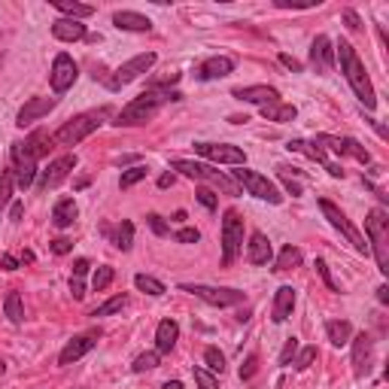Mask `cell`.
<instances>
[{"label":"cell","mask_w":389,"mask_h":389,"mask_svg":"<svg viewBox=\"0 0 389 389\" xmlns=\"http://www.w3.org/2000/svg\"><path fill=\"white\" fill-rule=\"evenodd\" d=\"M195 198H198V204H201V207L216 210V195H213L210 189H198V192H195Z\"/></svg>","instance_id":"48"},{"label":"cell","mask_w":389,"mask_h":389,"mask_svg":"<svg viewBox=\"0 0 389 389\" xmlns=\"http://www.w3.org/2000/svg\"><path fill=\"white\" fill-rule=\"evenodd\" d=\"M195 152L210 158V162H219V164H243L247 162L243 149L228 146V143H195Z\"/></svg>","instance_id":"14"},{"label":"cell","mask_w":389,"mask_h":389,"mask_svg":"<svg viewBox=\"0 0 389 389\" xmlns=\"http://www.w3.org/2000/svg\"><path fill=\"white\" fill-rule=\"evenodd\" d=\"M3 371H6V365H3V362H0V374H3Z\"/></svg>","instance_id":"62"},{"label":"cell","mask_w":389,"mask_h":389,"mask_svg":"<svg viewBox=\"0 0 389 389\" xmlns=\"http://www.w3.org/2000/svg\"><path fill=\"white\" fill-rule=\"evenodd\" d=\"M173 240H180V243H198V240H201V231H198V228H180V231L173 234Z\"/></svg>","instance_id":"47"},{"label":"cell","mask_w":389,"mask_h":389,"mask_svg":"<svg viewBox=\"0 0 389 389\" xmlns=\"http://www.w3.org/2000/svg\"><path fill=\"white\" fill-rule=\"evenodd\" d=\"M262 116L268 119V122H292L295 116H298V110H295L292 104H283V101H277V104H268V106H262Z\"/></svg>","instance_id":"31"},{"label":"cell","mask_w":389,"mask_h":389,"mask_svg":"<svg viewBox=\"0 0 389 389\" xmlns=\"http://www.w3.org/2000/svg\"><path fill=\"white\" fill-rule=\"evenodd\" d=\"M158 359H162V356H158V350H152V353H140L134 359V374H143V371H152V368H158Z\"/></svg>","instance_id":"39"},{"label":"cell","mask_w":389,"mask_h":389,"mask_svg":"<svg viewBox=\"0 0 389 389\" xmlns=\"http://www.w3.org/2000/svg\"><path fill=\"white\" fill-rule=\"evenodd\" d=\"M377 301L380 304H389V286H380L377 289Z\"/></svg>","instance_id":"60"},{"label":"cell","mask_w":389,"mask_h":389,"mask_svg":"<svg viewBox=\"0 0 389 389\" xmlns=\"http://www.w3.org/2000/svg\"><path fill=\"white\" fill-rule=\"evenodd\" d=\"M95 334H79V338H73V341H67L64 350H61V356H58V365H70L76 359H82L86 353H91L95 350Z\"/></svg>","instance_id":"21"},{"label":"cell","mask_w":389,"mask_h":389,"mask_svg":"<svg viewBox=\"0 0 389 389\" xmlns=\"http://www.w3.org/2000/svg\"><path fill=\"white\" fill-rule=\"evenodd\" d=\"M125 307H128V295H113L110 301H104L101 307L91 310V316H113V314H119V310H125Z\"/></svg>","instance_id":"35"},{"label":"cell","mask_w":389,"mask_h":389,"mask_svg":"<svg viewBox=\"0 0 389 389\" xmlns=\"http://www.w3.org/2000/svg\"><path fill=\"white\" fill-rule=\"evenodd\" d=\"M146 222H149V228H152V231H155V234H158V238H164V234H167V231H171V228H167V225H164V219H162V216H158V213H149V216H146Z\"/></svg>","instance_id":"49"},{"label":"cell","mask_w":389,"mask_h":389,"mask_svg":"<svg viewBox=\"0 0 389 389\" xmlns=\"http://www.w3.org/2000/svg\"><path fill=\"white\" fill-rule=\"evenodd\" d=\"M238 101H247V104H258V106H268V104H277L280 101V91L274 86H243V88H234L231 91Z\"/></svg>","instance_id":"20"},{"label":"cell","mask_w":389,"mask_h":389,"mask_svg":"<svg viewBox=\"0 0 389 389\" xmlns=\"http://www.w3.org/2000/svg\"><path fill=\"white\" fill-rule=\"evenodd\" d=\"M325 334H329V341L334 347H344L353 338V325L347 319H332V323H325Z\"/></svg>","instance_id":"29"},{"label":"cell","mask_w":389,"mask_h":389,"mask_svg":"<svg viewBox=\"0 0 389 389\" xmlns=\"http://www.w3.org/2000/svg\"><path fill=\"white\" fill-rule=\"evenodd\" d=\"M0 67H3V52H0Z\"/></svg>","instance_id":"63"},{"label":"cell","mask_w":389,"mask_h":389,"mask_svg":"<svg viewBox=\"0 0 389 389\" xmlns=\"http://www.w3.org/2000/svg\"><path fill=\"white\" fill-rule=\"evenodd\" d=\"M240 253H243V219L238 210H225V219H222V265L225 268H231Z\"/></svg>","instance_id":"7"},{"label":"cell","mask_w":389,"mask_h":389,"mask_svg":"<svg viewBox=\"0 0 389 389\" xmlns=\"http://www.w3.org/2000/svg\"><path fill=\"white\" fill-rule=\"evenodd\" d=\"M131 243H134V225L131 222H122L116 228V247L122 249V253H128V249H131Z\"/></svg>","instance_id":"41"},{"label":"cell","mask_w":389,"mask_h":389,"mask_svg":"<svg viewBox=\"0 0 389 389\" xmlns=\"http://www.w3.org/2000/svg\"><path fill=\"white\" fill-rule=\"evenodd\" d=\"M113 25H116L119 30H134V34H146V30H152V21L146 19V15L131 12V10L113 12Z\"/></svg>","instance_id":"25"},{"label":"cell","mask_w":389,"mask_h":389,"mask_svg":"<svg viewBox=\"0 0 389 389\" xmlns=\"http://www.w3.org/2000/svg\"><path fill=\"white\" fill-rule=\"evenodd\" d=\"M173 101H182L180 91H164V88H146L143 95H137L128 106H122V110L116 113V122L113 125H146V122H152L158 116V110H162L164 104H173Z\"/></svg>","instance_id":"1"},{"label":"cell","mask_w":389,"mask_h":389,"mask_svg":"<svg viewBox=\"0 0 389 389\" xmlns=\"http://www.w3.org/2000/svg\"><path fill=\"white\" fill-rule=\"evenodd\" d=\"M182 292L195 295V298L207 301L210 307H234V304L243 301L240 289H225V286H204V283H182Z\"/></svg>","instance_id":"10"},{"label":"cell","mask_w":389,"mask_h":389,"mask_svg":"<svg viewBox=\"0 0 389 389\" xmlns=\"http://www.w3.org/2000/svg\"><path fill=\"white\" fill-rule=\"evenodd\" d=\"M110 116V110H88V113H79V116H73L70 122H64V125L55 131L52 140L58 143V146H76V143H82L88 134H95L97 128L104 125V119Z\"/></svg>","instance_id":"4"},{"label":"cell","mask_w":389,"mask_h":389,"mask_svg":"<svg viewBox=\"0 0 389 389\" xmlns=\"http://www.w3.org/2000/svg\"><path fill=\"white\" fill-rule=\"evenodd\" d=\"M12 173H15V186L28 189L37 180V158L30 155V149L25 143H12Z\"/></svg>","instance_id":"11"},{"label":"cell","mask_w":389,"mask_h":389,"mask_svg":"<svg viewBox=\"0 0 389 389\" xmlns=\"http://www.w3.org/2000/svg\"><path fill=\"white\" fill-rule=\"evenodd\" d=\"M76 216H79V207H76L73 198H61V201L55 204V210H52V222H55L58 228L73 225Z\"/></svg>","instance_id":"28"},{"label":"cell","mask_w":389,"mask_h":389,"mask_svg":"<svg viewBox=\"0 0 389 389\" xmlns=\"http://www.w3.org/2000/svg\"><path fill=\"white\" fill-rule=\"evenodd\" d=\"M167 186H173V173H162L158 177V189H167Z\"/></svg>","instance_id":"59"},{"label":"cell","mask_w":389,"mask_h":389,"mask_svg":"<svg viewBox=\"0 0 389 389\" xmlns=\"http://www.w3.org/2000/svg\"><path fill=\"white\" fill-rule=\"evenodd\" d=\"M319 146H329L332 152H338V155H353L359 164H371V152L362 146L359 140H353V137H332V134H319L316 137Z\"/></svg>","instance_id":"12"},{"label":"cell","mask_w":389,"mask_h":389,"mask_svg":"<svg viewBox=\"0 0 389 389\" xmlns=\"http://www.w3.org/2000/svg\"><path fill=\"white\" fill-rule=\"evenodd\" d=\"M192 374H195V383L201 386V389H219V380H216V374H210L207 368H192Z\"/></svg>","instance_id":"43"},{"label":"cell","mask_w":389,"mask_h":389,"mask_svg":"<svg viewBox=\"0 0 389 389\" xmlns=\"http://www.w3.org/2000/svg\"><path fill=\"white\" fill-rule=\"evenodd\" d=\"M365 234H368V253H374L377 258V271L389 274V216L386 210H368V219H365Z\"/></svg>","instance_id":"3"},{"label":"cell","mask_w":389,"mask_h":389,"mask_svg":"<svg viewBox=\"0 0 389 389\" xmlns=\"http://www.w3.org/2000/svg\"><path fill=\"white\" fill-rule=\"evenodd\" d=\"M274 256V247L271 240L265 238L262 231H253L249 234V243H247V262L249 265H268Z\"/></svg>","instance_id":"23"},{"label":"cell","mask_w":389,"mask_h":389,"mask_svg":"<svg viewBox=\"0 0 389 389\" xmlns=\"http://www.w3.org/2000/svg\"><path fill=\"white\" fill-rule=\"evenodd\" d=\"M280 180H283V189H286V192L292 195V198L301 195V186H298V182H295L292 177H289V173H280Z\"/></svg>","instance_id":"52"},{"label":"cell","mask_w":389,"mask_h":389,"mask_svg":"<svg viewBox=\"0 0 389 389\" xmlns=\"http://www.w3.org/2000/svg\"><path fill=\"white\" fill-rule=\"evenodd\" d=\"M316 359V347H304V350H298V353H295V359H292V365L298 371H304V368H310V362Z\"/></svg>","instance_id":"44"},{"label":"cell","mask_w":389,"mask_h":389,"mask_svg":"<svg viewBox=\"0 0 389 389\" xmlns=\"http://www.w3.org/2000/svg\"><path fill=\"white\" fill-rule=\"evenodd\" d=\"M73 167H76V155H61V158H55V162H52V164L43 171L40 189H55V186H61V182L70 177Z\"/></svg>","instance_id":"19"},{"label":"cell","mask_w":389,"mask_h":389,"mask_svg":"<svg viewBox=\"0 0 389 389\" xmlns=\"http://www.w3.org/2000/svg\"><path fill=\"white\" fill-rule=\"evenodd\" d=\"M70 292H73L76 301L86 298V286H82V277H73V280H70Z\"/></svg>","instance_id":"53"},{"label":"cell","mask_w":389,"mask_h":389,"mask_svg":"<svg viewBox=\"0 0 389 389\" xmlns=\"http://www.w3.org/2000/svg\"><path fill=\"white\" fill-rule=\"evenodd\" d=\"M52 143H55V140H52V137L46 134V131H34V134H30L28 140H25V146L30 149V155H34L37 162H40V158H46V155H49Z\"/></svg>","instance_id":"32"},{"label":"cell","mask_w":389,"mask_h":389,"mask_svg":"<svg viewBox=\"0 0 389 389\" xmlns=\"http://www.w3.org/2000/svg\"><path fill=\"white\" fill-rule=\"evenodd\" d=\"M0 265H3V271H19V258L10 256V253H6L3 258H0Z\"/></svg>","instance_id":"56"},{"label":"cell","mask_w":389,"mask_h":389,"mask_svg":"<svg viewBox=\"0 0 389 389\" xmlns=\"http://www.w3.org/2000/svg\"><path fill=\"white\" fill-rule=\"evenodd\" d=\"M310 67H314L319 76H329L334 70V46L325 34H319L314 46H310Z\"/></svg>","instance_id":"17"},{"label":"cell","mask_w":389,"mask_h":389,"mask_svg":"<svg viewBox=\"0 0 389 389\" xmlns=\"http://www.w3.org/2000/svg\"><path fill=\"white\" fill-rule=\"evenodd\" d=\"M113 277H116V271H113L110 265H101V268L95 271V280H91V289H95V292H104V289L113 283Z\"/></svg>","instance_id":"40"},{"label":"cell","mask_w":389,"mask_h":389,"mask_svg":"<svg viewBox=\"0 0 389 389\" xmlns=\"http://www.w3.org/2000/svg\"><path fill=\"white\" fill-rule=\"evenodd\" d=\"M301 262H304L301 249L289 243V247H283V253L277 256V265H274V271H292V268H298Z\"/></svg>","instance_id":"33"},{"label":"cell","mask_w":389,"mask_h":389,"mask_svg":"<svg viewBox=\"0 0 389 389\" xmlns=\"http://www.w3.org/2000/svg\"><path fill=\"white\" fill-rule=\"evenodd\" d=\"M298 338H286V344H283V350H280V365H289V362H292L295 359V353H298Z\"/></svg>","instance_id":"45"},{"label":"cell","mask_w":389,"mask_h":389,"mask_svg":"<svg viewBox=\"0 0 389 389\" xmlns=\"http://www.w3.org/2000/svg\"><path fill=\"white\" fill-rule=\"evenodd\" d=\"M3 310H6V316H10V323L19 325L21 319H25V307H21V295H19V292H10V295H6Z\"/></svg>","instance_id":"37"},{"label":"cell","mask_w":389,"mask_h":389,"mask_svg":"<svg viewBox=\"0 0 389 389\" xmlns=\"http://www.w3.org/2000/svg\"><path fill=\"white\" fill-rule=\"evenodd\" d=\"M234 182H238L240 189H247L253 198H258V201H268V204L283 201L280 189L274 186L268 177H262V173H256V171H247V167H238V171H234Z\"/></svg>","instance_id":"9"},{"label":"cell","mask_w":389,"mask_h":389,"mask_svg":"<svg viewBox=\"0 0 389 389\" xmlns=\"http://www.w3.org/2000/svg\"><path fill=\"white\" fill-rule=\"evenodd\" d=\"M52 37L61 43H76L86 37V25L76 19H55L52 21Z\"/></svg>","instance_id":"26"},{"label":"cell","mask_w":389,"mask_h":389,"mask_svg":"<svg viewBox=\"0 0 389 389\" xmlns=\"http://www.w3.org/2000/svg\"><path fill=\"white\" fill-rule=\"evenodd\" d=\"M234 70V61L228 55H216V58H207L201 67L195 70V76L201 82H210V79H222V76H228Z\"/></svg>","instance_id":"22"},{"label":"cell","mask_w":389,"mask_h":389,"mask_svg":"<svg viewBox=\"0 0 389 389\" xmlns=\"http://www.w3.org/2000/svg\"><path fill=\"white\" fill-rule=\"evenodd\" d=\"M344 21H347L350 30H359L362 28V21H359V15H356V10H344Z\"/></svg>","instance_id":"54"},{"label":"cell","mask_w":389,"mask_h":389,"mask_svg":"<svg viewBox=\"0 0 389 389\" xmlns=\"http://www.w3.org/2000/svg\"><path fill=\"white\" fill-rule=\"evenodd\" d=\"M12 192H15V173H12V167H6L0 173V210L12 201Z\"/></svg>","instance_id":"36"},{"label":"cell","mask_w":389,"mask_h":389,"mask_svg":"<svg viewBox=\"0 0 389 389\" xmlns=\"http://www.w3.org/2000/svg\"><path fill=\"white\" fill-rule=\"evenodd\" d=\"M55 97H30V101L19 110V116H15V125L19 128H28V125H34L37 119H43L46 113H52L55 110Z\"/></svg>","instance_id":"18"},{"label":"cell","mask_w":389,"mask_h":389,"mask_svg":"<svg viewBox=\"0 0 389 389\" xmlns=\"http://www.w3.org/2000/svg\"><path fill=\"white\" fill-rule=\"evenodd\" d=\"M76 76H79V67H76V61L67 55V52H61V55H55V61H52V73H49V82L52 88L58 91V95H64L67 88H73Z\"/></svg>","instance_id":"13"},{"label":"cell","mask_w":389,"mask_h":389,"mask_svg":"<svg viewBox=\"0 0 389 389\" xmlns=\"http://www.w3.org/2000/svg\"><path fill=\"white\" fill-rule=\"evenodd\" d=\"M52 6L64 15V19H88V15H95V6L88 3H70V0H52Z\"/></svg>","instance_id":"30"},{"label":"cell","mask_w":389,"mask_h":389,"mask_svg":"<svg viewBox=\"0 0 389 389\" xmlns=\"http://www.w3.org/2000/svg\"><path fill=\"white\" fill-rule=\"evenodd\" d=\"M171 167H173V171H180L182 177H189V180H204V182H210V186L222 189L225 195H240V186H238V182L228 180L225 173L213 171V167H207V164H198V162H186V158H177V162H173Z\"/></svg>","instance_id":"5"},{"label":"cell","mask_w":389,"mask_h":389,"mask_svg":"<svg viewBox=\"0 0 389 389\" xmlns=\"http://www.w3.org/2000/svg\"><path fill=\"white\" fill-rule=\"evenodd\" d=\"M204 362H207V371H210V374H222V371H225V356L219 353L216 347H207V350H204Z\"/></svg>","instance_id":"38"},{"label":"cell","mask_w":389,"mask_h":389,"mask_svg":"<svg viewBox=\"0 0 389 389\" xmlns=\"http://www.w3.org/2000/svg\"><path fill=\"white\" fill-rule=\"evenodd\" d=\"M152 64H155V52H143V55H134L131 61H125V64L116 67V70H113L110 76H106L104 86L110 88V91H119V88L131 86L134 79H140V76L146 73Z\"/></svg>","instance_id":"6"},{"label":"cell","mask_w":389,"mask_h":389,"mask_svg":"<svg viewBox=\"0 0 389 389\" xmlns=\"http://www.w3.org/2000/svg\"><path fill=\"white\" fill-rule=\"evenodd\" d=\"M350 344H353V374L365 377L371 371V362H374V341H371V334L362 332L350 338Z\"/></svg>","instance_id":"15"},{"label":"cell","mask_w":389,"mask_h":389,"mask_svg":"<svg viewBox=\"0 0 389 389\" xmlns=\"http://www.w3.org/2000/svg\"><path fill=\"white\" fill-rule=\"evenodd\" d=\"M286 149L301 152V155H307L310 162H319V164H323L334 180H344V167H341V164H332V162H329V155H325V149L319 146L316 140H314V143H307V140H289V146H286Z\"/></svg>","instance_id":"16"},{"label":"cell","mask_w":389,"mask_h":389,"mask_svg":"<svg viewBox=\"0 0 389 389\" xmlns=\"http://www.w3.org/2000/svg\"><path fill=\"white\" fill-rule=\"evenodd\" d=\"M49 247H52V253H55V256H67V253L73 249V243L67 240V238H55V240L49 243Z\"/></svg>","instance_id":"51"},{"label":"cell","mask_w":389,"mask_h":389,"mask_svg":"<svg viewBox=\"0 0 389 389\" xmlns=\"http://www.w3.org/2000/svg\"><path fill=\"white\" fill-rule=\"evenodd\" d=\"M316 274H319V277H323V283H325V286H329V289H332V292H341V286H338V283H334V277H332V271H329V265H325V262H323V258H316Z\"/></svg>","instance_id":"46"},{"label":"cell","mask_w":389,"mask_h":389,"mask_svg":"<svg viewBox=\"0 0 389 389\" xmlns=\"http://www.w3.org/2000/svg\"><path fill=\"white\" fill-rule=\"evenodd\" d=\"M280 61L289 67V70H295V73H301V61H295L292 55H280Z\"/></svg>","instance_id":"57"},{"label":"cell","mask_w":389,"mask_h":389,"mask_svg":"<svg viewBox=\"0 0 389 389\" xmlns=\"http://www.w3.org/2000/svg\"><path fill=\"white\" fill-rule=\"evenodd\" d=\"M140 180H146V167L143 164H137V167H131V171H125L122 173V180H119V186L122 189H131V186H137Z\"/></svg>","instance_id":"42"},{"label":"cell","mask_w":389,"mask_h":389,"mask_svg":"<svg viewBox=\"0 0 389 389\" xmlns=\"http://www.w3.org/2000/svg\"><path fill=\"white\" fill-rule=\"evenodd\" d=\"M295 310V289L292 286H280L274 292V310H271V319L274 323H286Z\"/></svg>","instance_id":"24"},{"label":"cell","mask_w":389,"mask_h":389,"mask_svg":"<svg viewBox=\"0 0 389 389\" xmlns=\"http://www.w3.org/2000/svg\"><path fill=\"white\" fill-rule=\"evenodd\" d=\"M134 286L140 289V292L152 295V298L164 295V283H162V280H155V277H149V274H137V277H134Z\"/></svg>","instance_id":"34"},{"label":"cell","mask_w":389,"mask_h":389,"mask_svg":"<svg viewBox=\"0 0 389 389\" xmlns=\"http://www.w3.org/2000/svg\"><path fill=\"white\" fill-rule=\"evenodd\" d=\"M162 389H182V383H180V380H167Z\"/></svg>","instance_id":"61"},{"label":"cell","mask_w":389,"mask_h":389,"mask_svg":"<svg viewBox=\"0 0 389 389\" xmlns=\"http://www.w3.org/2000/svg\"><path fill=\"white\" fill-rule=\"evenodd\" d=\"M256 371H258V356L253 353L247 362H243V368H240V380H249V377L256 374Z\"/></svg>","instance_id":"50"},{"label":"cell","mask_w":389,"mask_h":389,"mask_svg":"<svg viewBox=\"0 0 389 389\" xmlns=\"http://www.w3.org/2000/svg\"><path fill=\"white\" fill-rule=\"evenodd\" d=\"M177 338H180V325L173 323V319H162L155 329V347H158V356L171 353L173 347H177Z\"/></svg>","instance_id":"27"},{"label":"cell","mask_w":389,"mask_h":389,"mask_svg":"<svg viewBox=\"0 0 389 389\" xmlns=\"http://www.w3.org/2000/svg\"><path fill=\"white\" fill-rule=\"evenodd\" d=\"M88 274V258H76L73 265V277H86Z\"/></svg>","instance_id":"55"},{"label":"cell","mask_w":389,"mask_h":389,"mask_svg":"<svg viewBox=\"0 0 389 389\" xmlns=\"http://www.w3.org/2000/svg\"><path fill=\"white\" fill-rule=\"evenodd\" d=\"M334 58L341 61V73L347 76L350 88H353V95L362 101V106L365 110H374L377 95H374V86H371V79H368V70H365V64L359 61V55H356V49L347 40H341V43H334Z\"/></svg>","instance_id":"2"},{"label":"cell","mask_w":389,"mask_h":389,"mask_svg":"<svg viewBox=\"0 0 389 389\" xmlns=\"http://www.w3.org/2000/svg\"><path fill=\"white\" fill-rule=\"evenodd\" d=\"M21 213H25V204H21V201H15L12 207H10V216H12V222H19V219H21Z\"/></svg>","instance_id":"58"},{"label":"cell","mask_w":389,"mask_h":389,"mask_svg":"<svg viewBox=\"0 0 389 389\" xmlns=\"http://www.w3.org/2000/svg\"><path fill=\"white\" fill-rule=\"evenodd\" d=\"M319 210H323V216L332 222V228H338V231L344 234V238H347L350 243H353V249H356V253L368 256V240H365V234H362V231H359V228H356L353 222H350V219L344 216V213H341V207H338V204H332V201H325V198H323V201H319Z\"/></svg>","instance_id":"8"}]
</instances>
